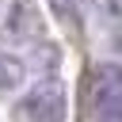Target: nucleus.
<instances>
[{"mask_svg":"<svg viewBox=\"0 0 122 122\" xmlns=\"http://www.w3.org/2000/svg\"><path fill=\"white\" fill-rule=\"evenodd\" d=\"M95 118L99 122H118V72L107 69L95 80Z\"/></svg>","mask_w":122,"mask_h":122,"instance_id":"obj_2","label":"nucleus"},{"mask_svg":"<svg viewBox=\"0 0 122 122\" xmlns=\"http://www.w3.org/2000/svg\"><path fill=\"white\" fill-rule=\"evenodd\" d=\"M8 30H11L15 38H34V34L42 30L38 8H34L30 0H19V4L11 8V15H8Z\"/></svg>","mask_w":122,"mask_h":122,"instance_id":"obj_3","label":"nucleus"},{"mask_svg":"<svg viewBox=\"0 0 122 122\" xmlns=\"http://www.w3.org/2000/svg\"><path fill=\"white\" fill-rule=\"evenodd\" d=\"M23 76H27L23 61H19V57H11V53H0V88H19V84H23Z\"/></svg>","mask_w":122,"mask_h":122,"instance_id":"obj_4","label":"nucleus"},{"mask_svg":"<svg viewBox=\"0 0 122 122\" xmlns=\"http://www.w3.org/2000/svg\"><path fill=\"white\" fill-rule=\"evenodd\" d=\"M69 114V95L61 80H42L34 92L19 103V122H65Z\"/></svg>","mask_w":122,"mask_h":122,"instance_id":"obj_1","label":"nucleus"}]
</instances>
